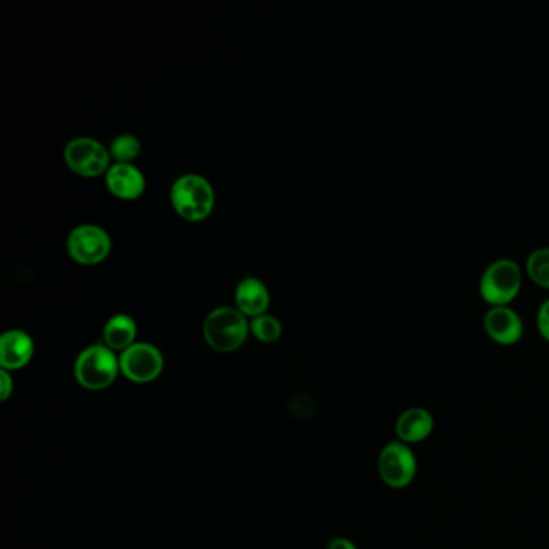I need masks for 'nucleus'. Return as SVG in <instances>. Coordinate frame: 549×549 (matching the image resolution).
Masks as SVG:
<instances>
[{
    "instance_id": "f257e3e1",
    "label": "nucleus",
    "mask_w": 549,
    "mask_h": 549,
    "mask_svg": "<svg viewBox=\"0 0 549 549\" xmlns=\"http://www.w3.org/2000/svg\"><path fill=\"white\" fill-rule=\"evenodd\" d=\"M171 205L182 219L200 223L215 207V190L200 174H184L171 187Z\"/></svg>"
},
{
    "instance_id": "f03ea898",
    "label": "nucleus",
    "mask_w": 549,
    "mask_h": 549,
    "mask_svg": "<svg viewBox=\"0 0 549 549\" xmlns=\"http://www.w3.org/2000/svg\"><path fill=\"white\" fill-rule=\"evenodd\" d=\"M250 326L247 316L237 308L221 306L208 314L203 322V337L219 353H231L244 345Z\"/></svg>"
},
{
    "instance_id": "7ed1b4c3",
    "label": "nucleus",
    "mask_w": 549,
    "mask_h": 549,
    "mask_svg": "<svg viewBox=\"0 0 549 549\" xmlns=\"http://www.w3.org/2000/svg\"><path fill=\"white\" fill-rule=\"evenodd\" d=\"M521 266L511 258L493 261L482 273L479 282L480 297L492 306H509L521 294Z\"/></svg>"
},
{
    "instance_id": "20e7f679",
    "label": "nucleus",
    "mask_w": 549,
    "mask_h": 549,
    "mask_svg": "<svg viewBox=\"0 0 549 549\" xmlns=\"http://www.w3.org/2000/svg\"><path fill=\"white\" fill-rule=\"evenodd\" d=\"M120 372V360L105 345H92L79 353L75 379L87 390H104L113 384Z\"/></svg>"
},
{
    "instance_id": "39448f33",
    "label": "nucleus",
    "mask_w": 549,
    "mask_h": 549,
    "mask_svg": "<svg viewBox=\"0 0 549 549\" xmlns=\"http://www.w3.org/2000/svg\"><path fill=\"white\" fill-rule=\"evenodd\" d=\"M380 479L393 490H403L414 482L417 475V459L405 443L390 442L380 451L377 461Z\"/></svg>"
},
{
    "instance_id": "423d86ee",
    "label": "nucleus",
    "mask_w": 549,
    "mask_h": 549,
    "mask_svg": "<svg viewBox=\"0 0 549 549\" xmlns=\"http://www.w3.org/2000/svg\"><path fill=\"white\" fill-rule=\"evenodd\" d=\"M63 158L73 173L81 178H99L110 170V152L91 137H78L68 142Z\"/></svg>"
},
{
    "instance_id": "0eeeda50",
    "label": "nucleus",
    "mask_w": 549,
    "mask_h": 549,
    "mask_svg": "<svg viewBox=\"0 0 549 549\" xmlns=\"http://www.w3.org/2000/svg\"><path fill=\"white\" fill-rule=\"evenodd\" d=\"M67 250L71 260L79 265H99L112 252V239L100 226L81 224L70 232Z\"/></svg>"
},
{
    "instance_id": "6e6552de",
    "label": "nucleus",
    "mask_w": 549,
    "mask_h": 549,
    "mask_svg": "<svg viewBox=\"0 0 549 549\" xmlns=\"http://www.w3.org/2000/svg\"><path fill=\"white\" fill-rule=\"evenodd\" d=\"M120 371L134 384H149L163 371V356L150 343H134L121 353Z\"/></svg>"
},
{
    "instance_id": "1a4fd4ad",
    "label": "nucleus",
    "mask_w": 549,
    "mask_h": 549,
    "mask_svg": "<svg viewBox=\"0 0 549 549\" xmlns=\"http://www.w3.org/2000/svg\"><path fill=\"white\" fill-rule=\"evenodd\" d=\"M483 329L493 342L512 347L524 337V319L511 306H492L483 316Z\"/></svg>"
},
{
    "instance_id": "9d476101",
    "label": "nucleus",
    "mask_w": 549,
    "mask_h": 549,
    "mask_svg": "<svg viewBox=\"0 0 549 549\" xmlns=\"http://www.w3.org/2000/svg\"><path fill=\"white\" fill-rule=\"evenodd\" d=\"M435 419L426 408H409L400 414L395 424L398 442L405 445H416L426 442L434 434Z\"/></svg>"
},
{
    "instance_id": "9b49d317",
    "label": "nucleus",
    "mask_w": 549,
    "mask_h": 549,
    "mask_svg": "<svg viewBox=\"0 0 549 549\" xmlns=\"http://www.w3.org/2000/svg\"><path fill=\"white\" fill-rule=\"evenodd\" d=\"M105 184L115 197L136 200L144 194L145 178L139 168L124 163H113L105 174Z\"/></svg>"
},
{
    "instance_id": "f8f14e48",
    "label": "nucleus",
    "mask_w": 549,
    "mask_h": 549,
    "mask_svg": "<svg viewBox=\"0 0 549 549\" xmlns=\"http://www.w3.org/2000/svg\"><path fill=\"white\" fill-rule=\"evenodd\" d=\"M34 355L33 339L26 332H5L0 339V366L5 371H18L25 368Z\"/></svg>"
},
{
    "instance_id": "ddd939ff",
    "label": "nucleus",
    "mask_w": 549,
    "mask_h": 549,
    "mask_svg": "<svg viewBox=\"0 0 549 549\" xmlns=\"http://www.w3.org/2000/svg\"><path fill=\"white\" fill-rule=\"evenodd\" d=\"M271 297L266 285L256 277H245L236 289L237 310L248 318H258L268 311Z\"/></svg>"
},
{
    "instance_id": "4468645a",
    "label": "nucleus",
    "mask_w": 549,
    "mask_h": 549,
    "mask_svg": "<svg viewBox=\"0 0 549 549\" xmlns=\"http://www.w3.org/2000/svg\"><path fill=\"white\" fill-rule=\"evenodd\" d=\"M136 322L128 314H116L104 327V345L113 351L128 350L136 340Z\"/></svg>"
},
{
    "instance_id": "2eb2a0df",
    "label": "nucleus",
    "mask_w": 549,
    "mask_h": 549,
    "mask_svg": "<svg viewBox=\"0 0 549 549\" xmlns=\"http://www.w3.org/2000/svg\"><path fill=\"white\" fill-rule=\"evenodd\" d=\"M141 141L133 134H121V136L113 139L110 145V157L115 163H124V165H133V161L139 157L141 153Z\"/></svg>"
},
{
    "instance_id": "dca6fc26",
    "label": "nucleus",
    "mask_w": 549,
    "mask_h": 549,
    "mask_svg": "<svg viewBox=\"0 0 549 549\" xmlns=\"http://www.w3.org/2000/svg\"><path fill=\"white\" fill-rule=\"evenodd\" d=\"M525 271L538 287L549 290V247L537 248L530 253Z\"/></svg>"
},
{
    "instance_id": "f3484780",
    "label": "nucleus",
    "mask_w": 549,
    "mask_h": 549,
    "mask_svg": "<svg viewBox=\"0 0 549 549\" xmlns=\"http://www.w3.org/2000/svg\"><path fill=\"white\" fill-rule=\"evenodd\" d=\"M250 331L260 342L273 343L281 339L282 326L279 319L274 318L271 314H263V316L253 319Z\"/></svg>"
},
{
    "instance_id": "a211bd4d",
    "label": "nucleus",
    "mask_w": 549,
    "mask_h": 549,
    "mask_svg": "<svg viewBox=\"0 0 549 549\" xmlns=\"http://www.w3.org/2000/svg\"><path fill=\"white\" fill-rule=\"evenodd\" d=\"M537 326L543 340L549 343V298L538 308Z\"/></svg>"
},
{
    "instance_id": "6ab92c4d",
    "label": "nucleus",
    "mask_w": 549,
    "mask_h": 549,
    "mask_svg": "<svg viewBox=\"0 0 549 549\" xmlns=\"http://www.w3.org/2000/svg\"><path fill=\"white\" fill-rule=\"evenodd\" d=\"M13 393V380L10 377L9 371L2 369L0 371V400H9Z\"/></svg>"
},
{
    "instance_id": "aec40b11",
    "label": "nucleus",
    "mask_w": 549,
    "mask_h": 549,
    "mask_svg": "<svg viewBox=\"0 0 549 549\" xmlns=\"http://www.w3.org/2000/svg\"><path fill=\"white\" fill-rule=\"evenodd\" d=\"M327 549H358L353 541L347 540V538H334L329 543Z\"/></svg>"
}]
</instances>
